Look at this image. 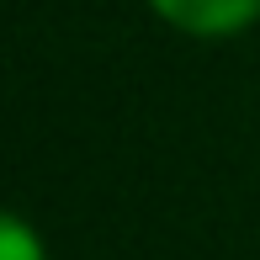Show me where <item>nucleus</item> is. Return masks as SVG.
<instances>
[{
  "label": "nucleus",
  "instance_id": "nucleus-1",
  "mask_svg": "<svg viewBox=\"0 0 260 260\" xmlns=\"http://www.w3.org/2000/svg\"><path fill=\"white\" fill-rule=\"evenodd\" d=\"M149 6L186 38H234L260 16V0H149Z\"/></svg>",
  "mask_w": 260,
  "mask_h": 260
},
{
  "label": "nucleus",
  "instance_id": "nucleus-2",
  "mask_svg": "<svg viewBox=\"0 0 260 260\" xmlns=\"http://www.w3.org/2000/svg\"><path fill=\"white\" fill-rule=\"evenodd\" d=\"M0 260H48L38 229L16 212H0Z\"/></svg>",
  "mask_w": 260,
  "mask_h": 260
}]
</instances>
